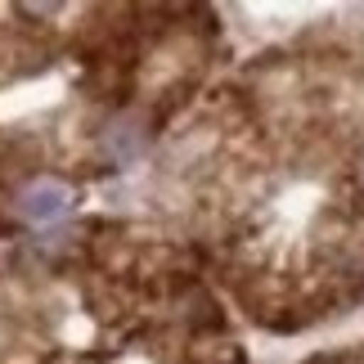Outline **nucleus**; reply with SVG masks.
<instances>
[{"label":"nucleus","mask_w":364,"mask_h":364,"mask_svg":"<svg viewBox=\"0 0 364 364\" xmlns=\"http://www.w3.org/2000/svg\"><path fill=\"white\" fill-rule=\"evenodd\" d=\"M63 207H68V185H59V180H32L18 198V212L27 220H54Z\"/></svg>","instance_id":"f257e3e1"}]
</instances>
